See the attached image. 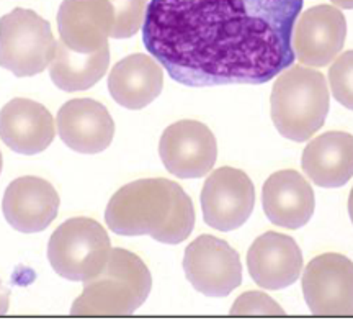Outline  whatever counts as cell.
I'll return each mask as SVG.
<instances>
[{"label":"cell","mask_w":353,"mask_h":326,"mask_svg":"<svg viewBox=\"0 0 353 326\" xmlns=\"http://www.w3.org/2000/svg\"><path fill=\"white\" fill-rule=\"evenodd\" d=\"M348 213H350V220L353 223V189L350 192V198H348Z\"/></svg>","instance_id":"484cf974"},{"label":"cell","mask_w":353,"mask_h":326,"mask_svg":"<svg viewBox=\"0 0 353 326\" xmlns=\"http://www.w3.org/2000/svg\"><path fill=\"white\" fill-rule=\"evenodd\" d=\"M114 12V28L112 38H131L143 30L149 0H108Z\"/></svg>","instance_id":"44dd1931"},{"label":"cell","mask_w":353,"mask_h":326,"mask_svg":"<svg viewBox=\"0 0 353 326\" xmlns=\"http://www.w3.org/2000/svg\"><path fill=\"white\" fill-rule=\"evenodd\" d=\"M8 310V290L0 282V315L7 314Z\"/></svg>","instance_id":"cb8c5ba5"},{"label":"cell","mask_w":353,"mask_h":326,"mask_svg":"<svg viewBox=\"0 0 353 326\" xmlns=\"http://www.w3.org/2000/svg\"><path fill=\"white\" fill-rule=\"evenodd\" d=\"M112 245L99 222L85 217L65 220L48 243V261L65 280L87 282L107 266Z\"/></svg>","instance_id":"5b68a950"},{"label":"cell","mask_w":353,"mask_h":326,"mask_svg":"<svg viewBox=\"0 0 353 326\" xmlns=\"http://www.w3.org/2000/svg\"><path fill=\"white\" fill-rule=\"evenodd\" d=\"M183 271L193 289L206 297H226L242 282V264L237 251L211 235L198 236L188 245Z\"/></svg>","instance_id":"52a82bcc"},{"label":"cell","mask_w":353,"mask_h":326,"mask_svg":"<svg viewBox=\"0 0 353 326\" xmlns=\"http://www.w3.org/2000/svg\"><path fill=\"white\" fill-rule=\"evenodd\" d=\"M247 269L259 287L265 290L286 289L301 276V249L291 236L267 231L250 246Z\"/></svg>","instance_id":"7c38bea8"},{"label":"cell","mask_w":353,"mask_h":326,"mask_svg":"<svg viewBox=\"0 0 353 326\" xmlns=\"http://www.w3.org/2000/svg\"><path fill=\"white\" fill-rule=\"evenodd\" d=\"M54 120L44 105L30 99H13L0 110V140L12 151L32 156L54 140Z\"/></svg>","instance_id":"2e32d148"},{"label":"cell","mask_w":353,"mask_h":326,"mask_svg":"<svg viewBox=\"0 0 353 326\" xmlns=\"http://www.w3.org/2000/svg\"><path fill=\"white\" fill-rule=\"evenodd\" d=\"M304 174L316 186L337 189L353 178V136L329 131L317 136L303 153Z\"/></svg>","instance_id":"d6986e66"},{"label":"cell","mask_w":353,"mask_h":326,"mask_svg":"<svg viewBox=\"0 0 353 326\" xmlns=\"http://www.w3.org/2000/svg\"><path fill=\"white\" fill-rule=\"evenodd\" d=\"M232 315H283L285 310L263 292L242 294L231 308Z\"/></svg>","instance_id":"603a6c76"},{"label":"cell","mask_w":353,"mask_h":326,"mask_svg":"<svg viewBox=\"0 0 353 326\" xmlns=\"http://www.w3.org/2000/svg\"><path fill=\"white\" fill-rule=\"evenodd\" d=\"M114 12L108 0H64L57 12L61 41L77 52H95L108 45Z\"/></svg>","instance_id":"5bb4252c"},{"label":"cell","mask_w":353,"mask_h":326,"mask_svg":"<svg viewBox=\"0 0 353 326\" xmlns=\"http://www.w3.org/2000/svg\"><path fill=\"white\" fill-rule=\"evenodd\" d=\"M57 41L51 26L37 12L13 8L0 19V68L30 77L50 68Z\"/></svg>","instance_id":"8992f818"},{"label":"cell","mask_w":353,"mask_h":326,"mask_svg":"<svg viewBox=\"0 0 353 326\" xmlns=\"http://www.w3.org/2000/svg\"><path fill=\"white\" fill-rule=\"evenodd\" d=\"M347 37V20L341 8L317 6L298 17L293 28V51L301 64L324 68L341 55Z\"/></svg>","instance_id":"8fae6325"},{"label":"cell","mask_w":353,"mask_h":326,"mask_svg":"<svg viewBox=\"0 0 353 326\" xmlns=\"http://www.w3.org/2000/svg\"><path fill=\"white\" fill-rule=\"evenodd\" d=\"M164 70L149 55H130L113 66L108 76V90L114 102L128 110L148 107L161 95Z\"/></svg>","instance_id":"ac0fdd59"},{"label":"cell","mask_w":353,"mask_h":326,"mask_svg":"<svg viewBox=\"0 0 353 326\" xmlns=\"http://www.w3.org/2000/svg\"><path fill=\"white\" fill-rule=\"evenodd\" d=\"M262 205L273 224L298 230L314 215V191L296 171H278L263 184Z\"/></svg>","instance_id":"e0dca14e"},{"label":"cell","mask_w":353,"mask_h":326,"mask_svg":"<svg viewBox=\"0 0 353 326\" xmlns=\"http://www.w3.org/2000/svg\"><path fill=\"white\" fill-rule=\"evenodd\" d=\"M329 102L327 81L319 70L291 66L273 84V125L281 136L301 143L322 128L329 113Z\"/></svg>","instance_id":"277c9868"},{"label":"cell","mask_w":353,"mask_h":326,"mask_svg":"<svg viewBox=\"0 0 353 326\" xmlns=\"http://www.w3.org/2000/svg\"><path fill=\"white\" fill-rule=\"evenodd\" d=\"M57 133L65 146L82 154H97L112 144L114 122L107 107L94 99H72L59 108Z\"/></svg>","instance_id":"9a60e30c"},{"label":"cell","mask_w":353,"mask_h":326,"mask_svg":"<svg viewBox=\"0 0 353 326\" xmlns=\"http://www.w3.org/2000/svg\"><path fill=\"white\" fill-rule=\"evenodd\" d=\"M254 205L252 180L236 167H219L203 186V218L214 230L232 231L241 228L252 215Z\"/></svg>","instance_id":"9c48e42d"},{"label":"cell","mask_w":353,"mask_h":326,"mask_svg":"<svg viewBox=\"0 0 353 326\" xmlns=\"http://www.w3.org/2000/svg\"><path fill=\"white\" fill-rule=\"evenodd\" d=\"M105 222L117 235L151 236L159 243L179 245L195 227L192 198L169 179H139L114 192Z\"/></svg>","instance_id":"7a4b0ae2"},{"label":"cell","mask_w":353,"mask_h":326,"mask_svg":"<svg viewBox=\"0 0 353 326\" xmlns=\"http://www.w3.org/2000/svg\"><path fill=\"white\" fill-rule=\"evenodd\" d=\"M159 154L170 174L180 179H198L213 169L218 144L205 123L180 120L164 130L159 141Z\"/></svg>","instance_id":"30bf717a"},{"label":"cell","mask_w":353,"mask_h":326,"mask_svg":"<svg viewBox=\"0 0 353 326\" xmlns=\"http://www.w3.org/2000/svg\"><path fill=\"white\" fill-rule=\"evenodd\" d=\"M337 8H345V10H353V0H330Z\"/></svg>","instance_id":"d4e9b609"},{"label":"cell","mask_w":353,"mask_h":326,"mask_svg":"<svg viewBox=\"0 0 353 326\" xmlns=\"http://www.w3.org/2000/svg\"><path fill=\"white\" fill-rule=\"evenodd\" d=\"M110 64L108 45L95 52H77L57 41L56 55L50 64V76L64 92L90 89L105 76Z\"/></svg>","instance_id":"ffe728a7"},{"label":"cell","mask_w":353,"mask_h":326,"mask_svg":"<svg viewBox=\"0 0 353 326\" xmlns=\"http://www.w3.org/2000/svg\"><path fill=\"white\" fill-rule=\"evenodd\" d=\"M59 210V195L48 180L34 175L15 179L3 193L2 211L7 223L20 233L46 230Z\"/></svg>","instance_id":"4fadbf2b"},{"label":"cell","mask_w":353,"mask_h":326,"mask_svg":"<svg viewBox=\"0 0 353 326\" xmlns=\"http://www.w3.org/2000/svg\"><path fill=\"white\" fill-rule=\"evenodd\" d=\"M0 171H2V154H0Z\"/></svg>","instance_id":"4316f807"},{"label":"cell","mask_w":353,"mask_h":326,"mask_svg":"<svg viewBox=\"0 0 353 326\" xmlns=\"http://www.w3.org/2000/svg\"><path fill=\"white\" fill-rule=\"evenodd\" d=\"M329 84L334 99L353 110V50L337 56L329 69Z\"/></svg>","instance_id":"7402d4cb"},{"label":"cell","mask_w":353,"mask_h":326,"mask_svg":"<svg viewBox=\"0 0 353 326\" xmlns=\"http://www.w3.org/2000/svg\"><path fill=\"white\" fill-rule=\"evenodd\" d=\"M303 0H151L143 41L188 87L265 84L294 63Z\"/></svg>","instance_id":"6da1fadb"},{"label":"cell","mask_w":353,"mask_h":326,"mask_svg":"<svg viewBox=\"0 0 353 326\" xmlns=\"http://www.w3.org/2000/svg\"><path fill=\"white\" fill-rule=\"evenodd\" d=\"M309 310L319 316L353 315V262L337 253L311 259L303 274Z\"/></svg>","instance_id":"ba28073f"},{"label":"cell","mask_w":353,"mask_h":326,"mask_svg":"<svg viewBox=\"0 0 353 326\" xmlns=\"http://www.w3.org/2000/svg\"><path fill=\"white\" fill-rule=\"evenodd\" d=\"M152 289L151 272L131 251L112 249L100 274L83 282V292L72 303V315H132Z\"/></svg>","instance_id":"3957f363"}]
</instances>
